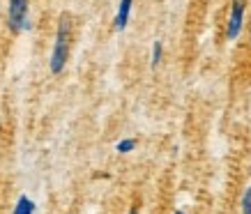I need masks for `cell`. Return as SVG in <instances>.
<instances>
[{
    "label": "cell",
    "mask_w": 251,
    "mask_h": 214,
    "mask_svg": "<svg viewBox=\"0 0 251 214\" xmlns=\"http://www.w3.org/2000/svg\"><path fill=\"white\" fill-rule=\"evenodd\" d=\"M69 46H72V19L69 14H62L58 21V30H55L53 51H51V71L60 74L69 58Z\"/></svg>",
    "instance_id": "1"
},
{
    "label": "cell",
    "mask_w": 251,
    "mask_h": 214,
    "mask_svg": "<svg viewBox=\"0 0 251 214\" xmlns=\"http://www.w3.org/2000/svg\"><path fill=\"white\" fill-rule=\"evenodd\" d=\"M244 14H247V2L244 0H233L228 9V21H226V39L228 42H235L242 35Z\"/></svg>",
    "instance_id": "2"
},
{
    "label": "cell",
    "mask_w": 251,
    "mask_h": 214,
    "mask_svg": "<svg viewBox=\"0 0 251 214\" xmlns=\"http://www.w3.org/2000/svg\"><path fill=\"white\" fill-rule=\"evenodd\" d=\"M7 25L14 35L23 32L28 25H30V23H28V0H9Z\"/></svg>",
    "instance_id": "3"
},
{
    "label": "cell",
    "mask_w": 251,
    "mask_h": 214,
    "mask_svg": "<svg viewBox=\"0 0 251 214\" xmlns=\"http://www.w3.org/2000/svg\"><path fill=\"white\" fill-rule=\"evenodd\" d=\"M131 5H134V0H120V5H118V12H115V19H113V28L118 32H122L127 28L131 16Z\"/></svg>",
    "instance_id": "4"
},
{
    "label": "cell",
    "mask_w": 251,
    "mask_h": 214,
    "mask_svg": "<svg viewBox=\"0 0 251 214\" xmlns=\"http://www.w3.org/2000/svg\"><path fill=\"white\" fill-rule=\"evenodd\" d=\"M12 214H35V200L28 198V196H21V198L16 200Z\"/></svg>",
    "instance_id": "5"
},
{
    "label": "cell",
    "mask_w": 251,
    "mask_h": 214,
    "mask_svg": "<svg viewBox=\"0 0 251 214\" xmlns=\"http://www.w3.org/2000/svg\"><path fill=\"white\" fill-rule=\"evenodd\" d=\"M161 58H164V44H161L159 39H157V42L152 44V55H150V65H152V69L159 67Z\"/></svg>",
    "instance_id": "6"
},
{
    "label": "cell",
    "mask_w": 251,
    "mask_h": 214,
    "mask_svg": "<svg viewBox=\"0 0 251 214\" xmlns=\"http://www.w3.org/2000/svg\"><path fill=\"white\" fill-rule=\"evenodd\" d=\"M134 147H136V138H122V141H118L115 150L120 154H127V152H131Z\"/></svg>",
    "instance_id": "7"
},
{
    "label": "cell",
    "mask_w": 251,
    "mask_h": 214,
    "mask_svg": "<svg viewBox=\"0 0 251 214\" xmlns=\"http://www.w3.org/2000/svg\"><path fill=\"white\" fill-rule=\"evenodd\" d=\"M242 214H251V184L242 196Z\"/></svg>",
    "instance_id": "8"
},
{
    "label": "cell",
    "mask_w": 251,
    "mask_h": 214,
    "mask_svg": "<svg viewBox=\"0 0 251 214\" xmlns=\"http://www.w3.org/2000/svg\"><path fill=\"white\" fill-rule=\"evenodd\" d=\"M129 214H138V207H131V210H129Z\"/></svg>",
    "instance_id": "9"
},
{
    "label": "cell",
    "mask_w": 251,
    "mask_h": 214,
    "mask_svg": "<svg viewBox=\"0 0 251 214\" xmlns=\"http://www.w3.org/2000/svg\"><path fill=\"white\" fill-rule=\"evenodd\" d=\"M175 214H184V212H182V210H177V212H175Z\"/></svg>",
    "instance_id": "10"
}]
</instances>
